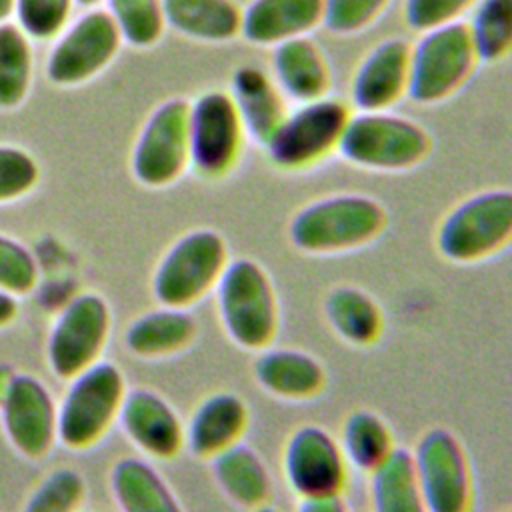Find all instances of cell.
Instances as JSON below:
<instances>
[{
  "mask_svg": "<svg viewBox=\"0 0 512 512\" xmlns=\"http://www.w3.org/2000/svg\"><path fill=\"white\" fill-rule=\"evenodd\" d=\"M384 206L360 192H338L302 206L290 220L288 238L306 254H342L374 242L386 228Z\"/></svg>",
  "mask_w": 512,
  "mask_h": 512,
  "instance_id": "obj_1",
  "label": "cell"
},
{
  "mask_svg": "<svg viewBox=\"0 0 512 512\" xmlns=\"http://www.w3.org/2000/svg\"><path fill=\"white\" fill-rule=\"evenodd\" d=\"M214 298L218 320L236 346L260 352L272 344L280 324V304L264 266L252 258H230Z\"/></svg>",
  "mask_w": 512,
  "mask_h": 512,
  "instance_id": "obj_2",
  "label": "cell"
},
{
  "mask_svg": "<svg viewBox=\"0 0 512 512\" xmlns=\"http://www.w3.org/2000/svg\"><path fill=\"white\" fill-rule=\"evenodd\" d=\"M432 148L430 134L416 120L392 110L352 112L338 154L372 172H406L422 164Z\"/></svg>",
  "mask_w": 512,
  "mask_h": 512,
  "instance_id": "obj_3",
  "label": "cell"
},
{
  "mask_svg": "<svg viewBox=\"0 0 512 512\" xmlns=\"http://www.w3.org/2000/svg\"><path fill=\"white\" fill-rule=\"evenodd\" d=\"M66 382L58 400V442L68 450H88L118 422L126 376L118 364L100 360Z\"/></svg>",
  "mask_w": 512,
  "mask_h": 512,
  "instance_id": "obj_4",
  "label": "cell"
},
{
  "mask_svg": "<svg viewBox=\"0 0 512 512\" xmlns=\"http://www.w3.org/2000/svg\"><path fill=\"white\" fill-rule=\"evenodd\" d=\"M352 108L336 96L294 104L264 142L268 160L284 172H302L338 152Z\"/></svg>",
  "mask_w": 512,
  "mask_h": 512,
  "instance_id": "obj_5",
  "label": "cell"
},
{
  "mask_svg": "<svg viewBox=\"0 0 512 512\" xmlns=\"http://www.w3.org/2000/svg\"><path fill=\"white\" fill-rule=\"evenodd\" d=\"M230 262L224 236L212 228H194L176 238L152 274V296L162 306L190 308L214 292Z\"/></svg>",
  "mask_w": 512,
  "mask_h": 512,
  "instance_id": "obj_6",
  "label": "cell"
},
{
  "mask_svg": "<svg viewBox=\"0 0 512 512\" xmlns=\"http://www.w3.org/2000/svg\"><path fill=\"white\" fill-rule=\"evenodd\" d=\"M512 242V190H480L458 202L436 232L438 252L456 264L482 262Z\"/></svg>",
  "mask_w": 512,
  "mask_h": 512,
  "instance_id": "obj_7",
  "label": "cell"
},
{
  "mask_svg": "<svg viewBox=\"0 0 512 512\" xmlns=\"http://www.w3.org/2000/svg\"><path fill=\"white\" fill-rule=\"evenodd\" d=\"M476 64L464 20L422 32L410 46L408 98L422 106L440 104L466 84Z\"/></svg>",
  "mask_w": 512,
  "mask_h": 512,
  "instance_id": "obj_8",
  "label": "cell"
},
{
  "mask_svg": "<svg viewBox=\"0 0 512 512\" xmlns=\"http://www.w3.org/2000/svg\"><path fill=\"white\" fill-rule=\"evenodd\" d=\"M112 332V310L98 292H80L52 320L46 362L60 380H70L102 360Z\"/></svg>",
  "mask_w": 512,
  "mask_h": 512,
  "instance_id": "obj_9",
  "label": "cell"
},
{
  "mask_svg": "<svg viewBox=\"0 0 512 512\" xmlns=\"http://www.w3.org/2000/svg\"><path fill=\"white\" fill-rule=\"evenodd\" d=\"M248 136L226 90H206L190 100V170L204 180H222L238 166Z\"/></svg>",
  "mask_w": 512,
  "mask_h": 512,
  "instance_id": "obj_10",
  "label": "cell"
},
{
  "mask_svg": "<svg viewBox=\"0 0 512 512\" xmlns=\"http://www.w3.org/2000/svg\"><path fill=\"white\" fill-rule=\"evenodd\" d=\"M188 110L190 100L174 96L160 102L142 124L130 156L132 174L142 186L166 188L190 168Z\"/></svg>",
  "mask_w": 512,
  "mask_h": 512,
  "instance_id": "obj_11",
  "label": "cell"
},
{
  "mask_svg": "<svg viewBox=\"0 0 512 512\" xmlns=\"http://www.w3.org/2000/svg\"><path fill=\"white\" fill-rule=\"evenodd\" d=\"M122 44L108 10L90 8L56 38L46 58V76L62 88L86 84L112 64Z\"/></svg>",
  "mask_w": 512,
  "mask_h": 512,
  "instance_id": "obj_12",
  "label": "cell"
},
{
  "mask_svg": "<svg viewBox=\"0 0 512 512\" xmlns=\"http://www.w3.org/2000/svg\"><path fill=\"white\" fill-rule=\"evenodd\" d=\"M410 454L428 512H472V468L462 442L450 430L424 432Z\"/></svg>",
  "mask_w": 512,
  "mask_h": 512,
  "instance_id": "obj_13",
  "label": "cell"
},
{
  "mask_svg": "<svg viewBox=\"0 0 512 512\" xmlns=\"http://www.w3.org/2000/svg\"><path fill=\"white\" fill-rule=\"evenodd\" d=\"M0 426L20 456L40 460L58 442V400L38 376L16 370L0 398Z\"/></svg>",
  "mask_w": 512,
  "mask_h": 512,
  "instance_id": "obj_14",
  "label": "cell"
},
{
  "mask_svg": "<svg viewBox=\"0 0 512 512\" xmlns=\"http://www.w3.org/2000/svg\"><path fill=\"white\" fill-rule=\"evenodd\" d=\"M348 470L338 438L322 426L296 428L282 448V476L298 500L342 496Z\"/></svg>",
  "mask_w": 512,
  "mask_h": 512,
  "instance_id": "obj_15",
  "label": "cell"
},
{
  "mask_svg": "<svg viewBox=\"0 0 512 512\" xmlns=\"http://www.w3.org/2000/svg\"><path fill=\"white\" fill-rule=\"evenodd\" d=\"M118 424L126 440L148 460H172L186 448L182 416L150 388H128Z\"/></svg>",
  "mask_w": 512,
  "mask_h": 512,
  "instance_id": "obj_16",
  "label": "cell"
},
{
  "mask_svg": "<svg viewBox=\"0 0 512 512\" xmlns=\"http://www.w3.org/2000/svg\"><path fill=\"white\" fill-rule=\"evenodd\" d=\"M410 46L404 38H386L360 60L350 82L354 112L392 110L408 96Z\"/></svg>",
  "mask_w": 512,
  "mask_h": 512,
  "instance_id": "obj_17",
  "label": "cell"
},
{
  "mask_svg": "<svg viewBox=\"0 0 512 512\" xmlns=\"http://www.w3.org/2000/svg\"><path fill=\"white\" fill-rule=\"evenodd\" d=\"M268 72L284 98L292 104L318 100L330 94V64L312 36L292 38L274 46Z\"/></svg>",
  "mask_w": 512,
  "mask_h": 512,
  "instance_id": "obj_18",
  "label": "cell"
},
{
  "mask_svg": "<svg viewBox=\"0 0 512 512\" xmlns=\"http://www.w3.org/2000/svg\"><path fill=\"white\" fill-rule=\"evenodd\" d=\"M248 420V406L238 394L214 392L202 398L184 422L186 448L210 460L242 440Z\"/></svg>",
  "mask_w": 512,
  "mask_h": 512,
  "instance_id": "obj_19",
  "label": "cell"
},
{
  "mask_svg": "<svg viewBox=\"0 0 512 512\" xmlns=\"http://www.w3.org/2000/svg\"><path fill=\"white\" fill-rule=\"evenodd\" d=\"M324 0H250L242 8L240 36L256 46L274 48L310 36L322 26Z\"/></svg>",
  "mask_w": 512,
  "mask_h": 512,
  "instance_id": "obj_20",
  "label": "cell"
},
{
  "mask_svg": "<svg viewBox=\"0 0 512 512\" xmlns=\"http://www.w3.org/2000/svg\"><path fill=\"white\" fill-rule=\"evenodd\" d=\"M252 374L262 390L292 402L318 396L326 384V372L312 354L284 346L262 348L252 364Z\"/></svg>",
  "mask_w": 512,
  "mask_h": 512,
  "instance_id": "obj_21",
  "label": "cell"
},
{
  "mask_svg": "<svg viewBox=\"0 0 512 512\" xmlns=\"http://www.w3.org/2000/svg\"><path fill=\"white\" fill-rule=\"evenodd\" d=\"M230 96L246 136L260 146H264L290 108L270 72L258 64H242L234 70Z\"/></svg>",
  "mask_w": 512,
  "mask_h": 512,
  "instance_id": "obj_22",
  "label": "cell"
},
{
  "mask_svg": "<svg viewBox=\"0 0 512 512\" xmlns=\"http://www.w3.org/2000/svg\"><path fill=\"white\" fill-rule=\"evenodd\" d=\"M110 492L118 512H184L162 472L144 456H124L114 462Z\"/></svg>",
  "mask_w": 512,
  "mask_h": 512,
  "instance_id": "obj_23",
  "label": "cell"
},
{
  "mask_svg": "<svg viewBox=\"0 0 512 512\" xmlns=\"http://www.w3.org/2000/svg\"><path fill=\"white\" fill-rule=\"evenodd\" d=\"M198 334V324L188 308L158 306L136 316L126 332L124 346L132 356L158 360L180 354Z\"/></svg>",
  "mask_w": 512,
  "mask_h": 512,
  "instance_id": "obj_24",
  "label": "cell"
},
{
  "mask_svg": "<svg viewBox=\"0 0 512 512\" xmlns=\"http://www.w3.org/2000/svg\"><path fill=\"white\" fill-rule=\"evenodd\" d=\"M212 476L222 494L240 508L254 510L268 504L272 476L264 458L246 442H236L210 458Z\"/></svg>",
  "mask_w": 512,
  "mask_h": 512,
  "instance_id": "obj_25",
  "label": "cell"
},
{
  "mask_svg": "<svg viewBox=\"0 0 512 512\" xmlns=\"http://www.w3.org/2000/svg\"><path fill=\"white\" fill-rule=\"evenodd\" d=\"M166 28L190 40L222 44L240 36L242 8L234 0H162Z\"/></svg>",
  "mask_w": 512,
  "mask_h": 512,
  "instance_id": "obj_26",
  "label": "cell"
},
{
  "mask_svg": "<svg viewBox=\"0 0 512 512\" xmlns=\"http://www.w3.org/2000/svg\"><path fill=\"white\" fill-rule=\"evenodd\" d=\"M324 316L332 332L352 344H374L384 328V314L380 304L358 286H336L324 300Z\"/></svg>",
  "mask_w": 512,
  "mask_h": 512,
  "instance_id": "obj_27",
  "label": "cell"
},
{
  "mask_svg": "<svg viewBox=\"0 0 512 512\" xmlns=\"http://www.w3.org/2000/svg\"><path fill=\"white\" fill-rule=\"evenodd\" d=\"M368 476L370 512H428L410 450L394 448Z\"/></svg>",
  "mask_w": 512,
  "mask_h": 512,
  "instance_id": "obj_28",
  "label": "cell"
},
{
  "mask_svg": "<svg viewBox=\"0 0 512 512\" xmlns=\"http://www.w3.org/2000/svg\"><path fill=\"white\" fill-rule=\"evenodd\" d=\"M340 448L350 468L370 474L396 448L390 426L372 410H354L342 422Z\"/></svg>",
  "mask_w": 512,
  "mask_h": 512,
  "instance_id": "obj_29",
  "label": "cell"
},
{
  "mask_svg": "<svg viewBox=\"0 0 512 512\" xmlns=\"http://www.w3.org/2000/svg\"><path fill=\"white\" fill-rule=\"evenodd\" d=\"M34 80L32 40L14 22L0 24V110L22 106Z\"/></svg>",
  "mask_w": 512,
  "mask_h": 512,
  "instance_id": "obj_30",
  "label": "cell"
},
{
  "mask_svg": "<svg viewBox=\"0 0 512 512\" xmlns=\"http://www.w3.org/2000/svg\"><path fill=\"white\" fill-rule=\"evenodd\" d=\"M478 62H498L512 52V0H476L464 20Z\"/></svg>",
  "mask_w": 512,
  "mask_h": 512,
  "instance_id": "obj_31",
  "label": "cell"
},
{
  "mask_svg": "<svg viewBox=\"0 0 512 512\" xmlns=\"http://www.w3.org/2000/svg\"><path fill=\"white\" fill-rule=\"evenodd\" d=\"M122 42L134 48H152L166 30L162 0H106Z\"/></svg>",
  "mask_w": 512,
  "mask_h": 512,
  "instance_id": "obj_32",
  "label": "cell"
},
{
  "mask_svg": "<svg viewBox=\"0 0 512 512\" xmlns=\"http://www.w3.org/2000/svg\"><path fill=\"white\" fill-rule=\"evenodd\" d=\"M86 498L84 476L68 466L50 470L26 496L22 512H78Z\"/></svg>",
  "mask_w": 512,
  "mask_h": 512,
  "instance_id": "obj_33",
  "label": "cell"
},
{
  "mask_svg": "<svg viewBox=\"0 0 512 512\" xmlns=\"http://www.w3.org/2000/svg\"><path fill=\"white\" fill-rule=\"evenodd\" d=\"M76 0H14V22L30 40H52L68 26Z\"/></svg>",
  "mask_w": 512,
  "mask_h": 512,
  "instance_id": "obj_34",
  "label": "cell"
},
{
  "mask_svg": "<svg viewBox=\"0 0 512 512\" xmlns=\"http://www.w3.org/2000/svg\"><path fill=\"white\" fill-rule=\"evenodd\" d=\"M40 182V164L26 148L0 144V204L28 196Z\"/></svg>",
  "mask_w": 512,
  "mask_h": 512,
  "instance_id": "obj_35",
  "label": "cell"
},
{
  "mask_svg": "<svg viewBox=\"0 0 512 512\" xmlns=\"http://www.w3.org/2000/svg\"><path fill=\"white\" fill-rule=\"evenodd\" d=\"M40 270L32 250L0 232V290H6L14 296H26L36 288Z\"/></svg>",
  "mask_w": 512,
  "mask_h": 512,
  "instance_id": "obj_36",
  "label": "cell"
},
{
  "mask_svg": "<svg viewBox=\"0 0 512 512\" xmlns=\"http://www.w3.org/2000/svg\"><path fill=\"white\" fill-rule=\"evenodd\" d=\"M392 0H324L322 26L338 36H352L372 26Z\"/></svg>",
  "mask_w": 512,
  "mask_h": 512,
  "instance_id": "obj_37",
  "label": "cell"
},
{
  "mask_svg": "<svg viewBox=\"0 0 512 512\" xmlns=\"http://www.w3.org/2000/svg\"><path fill=\"white\" fill-rule=\"evenodd\" d=\"M476 0H404L402 12L408 28L428 32L446 24L462 22Z\"/></svg>",
  "mask_w": 512,
  "mask_h": 512,
  "instance_id": "obj_38",
  "label": "cell"
},
{
  "mask_svg": "<svg viewBox=\"0 0 512 512\" xmlns=\"http://www.w3.org/2000/svg\"><path fill=\"white\" fill-rule=\"evenodd\" d=\"M296 512H350V508L342 496H324L300 500Z\"/></svg>",
  "mask_w": 512,
  "mask_h": 512,
  "instance_id": "obj_39",
  "label": "cell"
},
{
  "mask_svg": "<svg viewBox=\"0 0 512 512\" xmlns=\"http://www.w3.org/2000/svg\"><path fill=\"white\" fill-rule=\"evenodd\" d=\"M20 312V304H18V296L0 290V330L10 326Z\"/></svg>",
  "mask_w": 512,
  "mask_h": 512,
  "instance_id": "obj_40",
  "label": "cell"
},
{
  "mask_svg": "<svg viewBox=\"0 0 512 512\" xmlns=\"http://www.w3.org/2000/svg\"><path fill=\"white\" fill-rule=\"evenodd\" d=\"M14 374H16V368H12L8 364H0V398L6 392V388H8V384H10Z\"/></svg>",
  "mask_w": 512,
  "mask_h": 512,
  "instance_id": "obj_41",
  "label": "cell"
},
{
  "mask_svg": "<svg viewBox=\"0 0 512 512\" xmlns=\"http://www.w3.org/2000/svg\"><path fill=\"white\" fill-rule=\"evenodd\" d=\"M14 16V0H0V24L10 22Z\"/></svg>",
  "mask_w": 512,
  "mask_h": 512,
  "instance_id": "obj_42",
  "label": "cell"
},
{
  "mask_svg": "<svg viewBox=\"0 0 512 512\" xmlns=\"http://www.w3.org/2000/svg\"><path fill=\"white\" fill-rule=\"evenodd\" d=\"M250 512H280V510L276 506H272V504H262V506L250 510Z\"/></svg>",
  "mask_w": 512,
  "mask_h": 512,
  "instance_id": "obj_43",
  "label": "cell"
},
{
  "mask_svg": "<svg viewBox=\"0 0 512 512\" xmlns=\"http://www.w3.org/2000/svg\"><path fill=\"white\" fill-rule=\"evenodd\" d=\"M100 2H104V0H76V4H80L84 8H96Z\"/></svg>",
  "mask_w": 512,
  "mask_h": 512,
  "instance_id": "obj_44",
  "label": "cell"
},
{
  "mask_svg": "<svg viewBox=\"0 0 512 512\" xmlns=\"http://www.w3.org/2000/svg\"><path fill=\"white\" fill-rule=\"evenodd\" d=\"M78 512H96V510H84V508H80Z\"/></svg>",
  "mask_w": 512,
  "mask_h": 512,
  "instance_id": "obj_45",
  "label": "cell"
},
{
  "mask_svg": "<svg viewBox=\"0 0 512 512\" xmlns=\"http://www.w3.org/2000/svg\"><path fill=\"white\" fill-rule=\"evenodd\" d=\"M350 512H364V510H350Z\"/></svg>",
  "mask_w": 512,
  "mask_h": 512,
  "instance_id": "obj_46",
  "label": "cell"
},
{
  "mask_svg": "<svg viewBox=\"0 0 512 512\" xmlns=\"http://www.w3.org/2000/svg\"><path fill=\"white\" fill-rule=\"evenodd\" d=\"M506 512H512V510H506Z\"/></svg>",
  "mask_w": 512,
  "mask_h": 512,
  "instance_id": "obj_47",
  "label": "cell"
}]
</instances>
